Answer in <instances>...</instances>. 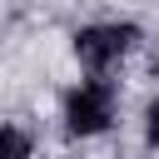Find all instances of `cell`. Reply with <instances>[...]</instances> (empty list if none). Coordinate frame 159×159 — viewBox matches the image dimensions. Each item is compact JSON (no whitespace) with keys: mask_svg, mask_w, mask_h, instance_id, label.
Wrapping results in <instances>:
<instances>
[{"mask_svg":"<svg viewBox=\"0 0 159 159\" xmlns=\"http://www.w3.org/2000/svg\"><path fill=\"white\" fill-rule=\"evenodd\" d=\"M0 159H35V139L20 124H0Z\"/></svg>","mask_w":159,"mask_h":159,"instance_id":"cell-3","label":"cell"},{"mask_svg":"<svg viewBox=\"0 0 159 159\" xmlns=\"http://www.w3.org/2000/svg\"><path fill=\"white\" fill-rule=\"evenodd\" d=\"M139 45V30L124 25V20H104V25H84L75 30V55L89 75H104L109 65H119L129 50Z\"/></svg>","mask_w":159,"mask_h":159,"instance_id":"cell-2","label":"cell"},{"mask_svg":"<svg viewBox=\"0 0 159 159\" xmlns=\"http://www.w3.org/2000/svg\"><path fill=\"white\" fill-rule=\"evenodd\" d=\"M144 139H149V149H159V99H149V109H144Z\"/></svg>","mask_w":159,"mask_h":159,"instance_id":"cell-4","label":"cell"},{"mask_svg":"<svg viewBox=\"0 0 159 159\" xmlns=\"http://www.w3.org/2000/svg\"><path fill=\"white\" fill-rule=\"evenodd\" d=\"M109 119H114V84L104 75H89L65 94V129L70 134H80V139L104 134Z\"/></svg>","mask_w":159,"mask_h":159,"instance_id":"cell-1","label":"cell"}]
</instances>
